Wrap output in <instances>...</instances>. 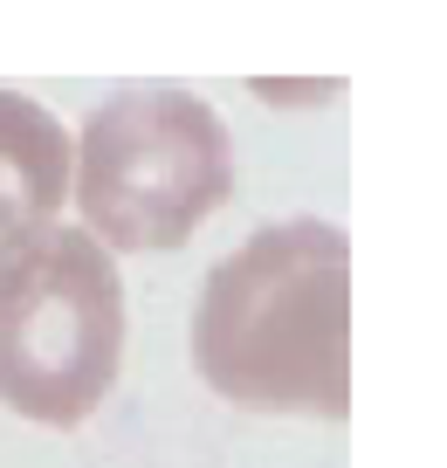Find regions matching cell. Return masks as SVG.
<instances>
[{
	"label": "cell",
	"instance_id": "6da1fadb",
	"mask_svg": "<svg viewBox=\"0 0 447 468\" xmlns=\"http://www.w3.org/2000/svg\"><path fill=\"white\" fill-rule=\"evenodd\" d=\"M193 366L214 393L261 413H351V241L331 220L248 234L207 276Z\"/></svg>",
	"mask_w": 447,
	"mask_h": 468
},
{
	"label": "cell",
	"instance_id": "7a4b0ae2",
	"mask_svg": "<svg viewBox=\"0 0 447 468\" xmlns=\"http://www.w3.org/2000/svg\"><path fill=\"white\" fill-rule=\"evenodd\" d=\"M124 358V282L83 228L0 241V399L21 420L76 427L103 407Z\"/></svg>",
	"mask_w": 447,
	"mask_h": 468
},
{
	"label": "cell",
	"instance_id": "3957f363",
	"mask_svg": "<svg viewBox=\"0 0 447 468\" xmlns=\"http://www.w3.org/2000/svg\"><path fill=\"white\" fill-rule=\"evenodd\" d=\"M69 173L97 249H179L228 200L234 145L193 90H124L90 111Z\"/></svg>",
	"mask_w": 447,
	"mask_h": 468
},
{
	"label": "cell",
	"instance_id": "277c9868",
	"mask_svg": "<svg viewBox=\"0 0 447 468\" xmlns=\"http://www.w3.org/2000/svg\"><path fill=\"white\" fill-rule=\"evenodd\" d=\"M69 193V132L21 90H0V234L48 228Z\"/></svg>",
	"mask_w": 447,
	"mask_h": 468
}]
</instances>
